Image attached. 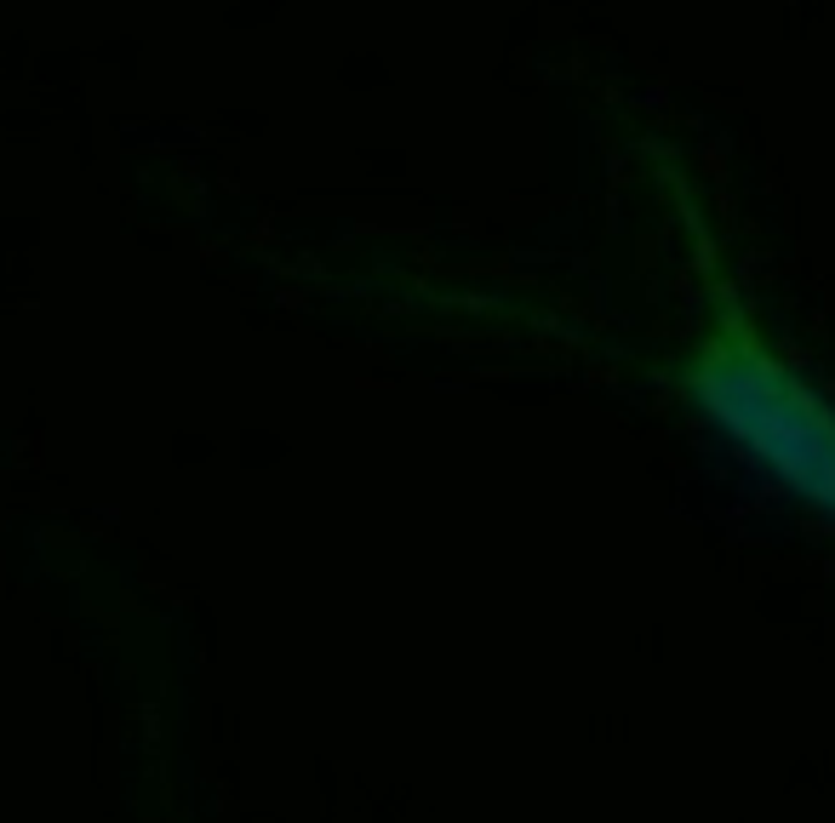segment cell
I'll list each match as a JSON object with an SVG mask.
<instances>
[{
	"label": "cell",
	"mask_w": 835,
	"mask_h": 823,
	"mask_svg": "<svg viewBox=\"0 0 835 823\" xmlns=\"http://www.w3.org/2000/svg\"><path fill=\"white\" fill-rule=\"evenodd\" d=\"M698 401L761 469L835 515V412L755 349H721L698 372Z\"/></svg>",
	"instance_id": "6da1fadb"
}]
</instances>
